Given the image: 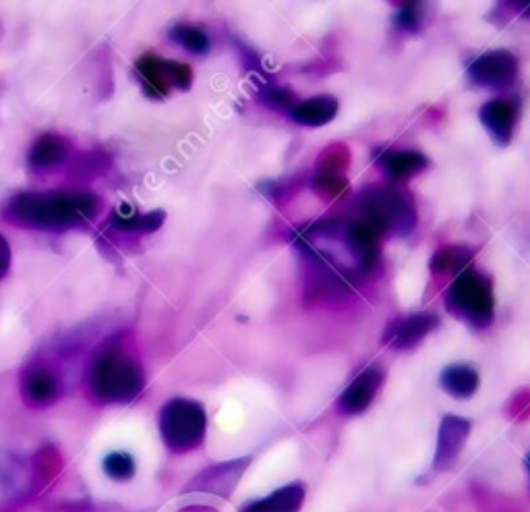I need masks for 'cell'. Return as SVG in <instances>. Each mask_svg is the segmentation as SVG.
I'll return each instance as SVG.
<instances>
[{"instance_id": "1", "label": "cell", "mask_w": 530, "mask_h": 512, "mask_svg": "<svg viewBox=\"0 0 530 512\" xmlns=\"http://www.w3.org/2000/svg\"><path fill=\"white\" fill-rule=\"evenodd\" d=\"M100 199L87 191L17 193L3 208L7 222L38 231H63L90 224Z\"/></svg>"}, {"instance_id": "2", "label": "cell", "mask_w": 530, "mask_h": 512, "mask_svg": "<svg viewBox=\"0 0 530 512\" xmlns=\"http://www.w3.org/2000/svg\"><path fill=\"white\" fill-rule=\"evenodd\" d=\"M145 378L139 363L121 345L106 343L90 369V392L98 403L127 405L143 392Z\"/></svg>"}, {"instance_id": "3", "label": "cell", "mask_w": 530, "mask_h": 512, "mask_svg": "<svg viewBox=\"0 0 530 512\" xmlns=\"http://www.w3.org/2000/svg\"><path fill=\"white\" fill-rule=\"evenodd\" d=\"M365 222L379 235L406 237L417 226V206L412 195L398 187H367L359 193Z\"/></svg>"}, {"instance_id": "4", "label": "cell", "mask_w": 530, "mask_h": 512, "mask_svg": "<svg viewBox=\"0 0 530 512\" xmlns=\"http://www.w3.org/2000/svg\"><path fill=\"white\" fill-rule=\"evenodd\" d=\"M446 309L473 328H487L493 322L495 297L489 276L475 268H464L446 293Z\"/></svg>"}, {"instance_id": "5", "label": "cell", "mask_w": 530, "mask_h": 512, "mask_svg": "<svg viewBox=\"0 0 530 512\" xmlns=\"http://www.w3.org/2000/svg\"><path fill=\"white\" fill-rule=\"evenodd\" d=\"M205 430H208V415L199 403L189 398H174L160 411V434L172 452L197 448L205 438Z\"/></svg>"}, {"instance_id": "6", "label": "cell", "mask_w": 530, "mask_h": 512, "mask_svg": "<svg viewBox=\"0 0 530 512\" xmlns=\"http://www.w3.org/2000/svg\"><path fill=\"white\" fill-rule=\"evenodd\" d=\"M135 77L139 79L147 98L162 100L172 88L189 90L193 83V71L189 65L164 61L160 56L147 52L135 63Z\"/></svg>"}, {"instance_id": "7", "label": "cell", "mask_w": 530, "mask_h": 512, "mask_svg": "<svg viewBox=\"0 0 530 512\" xmlns=\"http://www.w3.org/2000/svg\"><path fill=\"white\" fill-rule=\"evenodd\" d=\"M468 81L483 90H506L518 77V59L510 50H489L468 65Z\"/></svg>"}, {"instance_id": "8", "label": "cell", "mask_w": 530, "mask_h": 512, "mask_svg": "<svg viewBox=\"0 0 530 512\" xmlns=\"http://www.w3.org/2000/svg\"><path fill=\"white\" fill-rule=\"evenodd\" d=\"M473 423L458 415H446L439 423L437 446L433 457V471H448L466 446Z\"/></svg>"}, {"instance_id": "9", "label": "cell", "mask_w": 530, "mask_h": 512, "mask_svg": "<svg viewBox=\"0 0 530 512\" xmlns=\"http://www.w3.org/2000/svg\"><path fill=\"white\" fill-rule=\"evenodd\" d=\"M518 112H520V104L516 98H497L481 106L479 119L483 127L487 129V133L493 137L495 144L508 146L514 135Z\"/></svg>"}, {"instance_id": "10", "label": "cell", "mask_w": 530, "mask_h": 512, "mask_svg": "<svg viewBox=\"0 0 530 512\" xmlns=\"http://www.w3.org/2000/svg\"><path fill=\"white\" fill-rule=\"evenodd\" d=\"M439 326V320L431 311L423 314H412L408 318H400L392 322L384 334V343L396 351L415 349L421 340L431 334Z\"/></svg>"}, {"instance_id": "11", "label": "cell", "mask_w": 530, "mask_h": 512, "mask_svg": "<svg viewBox=\"0 0 530 512\" xmlns=\"http://www.w3.org/2000/svg\"><path fill=\"white\" fill-rule=\"evenodd\" d=\"M381 382H384V374H381V369L377 365L367 367L365 372H361L355 380H352L346 386V390L340 394L338 409L344 415H361V413H365L371 407Z\"/></svg>"}, {"instance_id": "12", "label": "cell", "mask_w": 530, "mask_h": 512, "mask_svg": "<svg viewBox=\"0 0 530 512\" xmlns=\"http://www.w3.org/2000/svg\"><path fill=\"white\" fill-rule=\"evenodd\" d=\"M249 463H251V459H237V461H228V463L205 469L201 475H197L193 479L189 490L208 492V494H216V496H230V492L234 490V486H237L239 479L243 477Z\"/></svg>"}, {"instance_id": "13", "label": "cell", "mask_w": 530, "mask_h": 512, "mask_svg": "<svg viewBox=\"0 0 530 512\" xmlns=\"http://www.w3.org/2000/svg\"><path fill=\"white\" fill-rule=\"evenodd\" d=\"M58 380L50 372V367L42 363H34L32 367H27L21 378V394L25 398V403L29 407H48L58 398Z\"/></svg>"}, {"instance_id": "14", "label": "cell", "mask_w": 530, "mask_h": 512, "mask_svg": "<svg viewBox=\"0 0 530 512\" xmlns=\"http://www.w3.org/2000/svg\"><path fill=\"white\" fill-rule=\"evenodd\" d=\"M379 239L381 235L365 220L352 222L346 226L344 243L359 258L361 272H369L375 268L379 260Z\"/></svg>"}, {"instance_id": "15", "label": "cell", "mask_w": 530, "mask_h": 512, "mask_svg": "<svg viewBox=\"0 0 530 512\" xmlns=\"http://www.w3.org/2000/svg\"><path fill=\"white\" fill-rule=\"evenodd\" d=\"M71 144L56 133H46L34 141L32 150L27 154V164L32 170H48L56 168L69 160Z\"/></svg>"}, {"instance_id": "16", "label": "cell", "mask_w": 530, "mask_h": 512, "mask_svg": "<svg viewBox=\"0 0 530 512\" xmlns=\"http://www.w3.org/2000/svg\"><path fill=\"white\" fill-rule=\"evenodd\" d=\"M338 100L330 94H319L309 100L297 102L290 108V119L303 127L330 125L338 115Z\"/></svg>"}, {"instance_id": "17", "label": "cell", "mask_w": 530, "mask_h": 512, "mask_svg": "<svg viewBox=\"0 0 530 512\" xmlns=\"http://www.w3.org/2000/svg\"><path fill=\"white\" fill-rule=\"evenodd\" d=\"M164 220H166V214L162 210L141 214L131 206H123L112 212L110 226L114 231L129 233V235H147V233H156L164 224Z\"/></svg>"}, {"instance_id": "18", "label": "cell", "mask_w": 530, "mask_h": 512, "mask_svg": "<svg viewBox=\"0 0 530 512\" xmlns=\"http://www.w3.org/2000/svg\"><path fill=\"white\" fill-rule=\"evenodd\" d=\"M305 502L303 483H288V486L272 492L261 500L247 504L241 512H299Z\"/></svg>"}, {"instance_id": "19", "label": "cell", "mask_w": 530, "mask_h": 512, "mask_svg": "<svg viewBox=\"0 0 530 512\" xmlns=\"http://www.w3.org/2000/svg\"><path fill=\"white\" fill-rule=\"evenodd\" d=\"M377 162L386 170V175L392 181H404L415 177L427 166L425 154L417 150H390L386 154H379Z\"/></svg>"}, {"instance_id": "20", "label": "cell", "mask_w": 530, "mask_h": 512, "mask_svg": "<svg viewBox=\"0 0 530 512\" xmlns=\"http://www.w3.org/2000/svg\"><path fill=\"white\" fill-rule=\"evenodd\" d=\"M439 384L450 396L464 401V398H470L479 390V374L475 367L466 363H454L441 372Z\"/></svg>"}, {"instance_id": "21", "label": "cell", "mask_w": 530, "mask_h": 512, "mask_svg": "<svg viewBox=\"0 0 530 512\" xmlns=\"http://www.w3.org/2000/svg\"><path fill=\"white\" fill-rule=\"evenodd\" d=\"M170 40L183 46L187 52L193 54H208L210 52V38L205 34L201 27L179 23L174 25L170 30Z\"/></svg>"}, {"instance_id": "22", "label": "cell", "mask_w": 530, "mask_h": 512, "mask_svg": "<svg viewBox=\"0 0 530 512\" xmlns=\"http://www.w3.org/2000/svg\"><path fill=\"white\" fill-rule=\"evenodd\" d=\"M470 262V249L466 247H444L439 249L431 260V272L444 274V272H462L468 268Z\"/></svg>"}, {"instance_id": "23", "label": "cell", "mask_w": 530, "mask_h": 512, "mask_svg": "<svg viewBox=\"0 0 530 512\" xmlns=\"http://www.w3.org/2000/svg\"><path fill=\"white\" fill-rule=\"evenodd\" d=\"M102 469L114 481H129L135 475V459L129 452H110Z\"/></svg>"}, {"instance_id": "24", "label": "cell", "mask_w": 530, "mask_h": 512, "mask_svg": "<svg viewBox=\"0 0 530 512\" xmlns=\"http://www.w3.org/2000/svg\"><path fill=\"white\" fill-rule=\"evenodd\" d=\"M259 100L265 104V106H270V108H276V110H284L294 106V96L292 92L284 90V88H278V85H272V83H263L261 88H259Z\"/></svg>"}, {"instance_id": "25", "label": "cell", "mask_w": 530, "mask_h": 512, "mask_svg": "<svg viewBox=\"0 0 530 512\" xmlns=\"http://www.w3.org/2000/svg\"><path fill=\"white\" fill-rule=\"evenodd\" d=\"M313 189L326 197H334L346 189V181L338 173H317L313 179Z\"/></svg>"}, {"instance_id": "26", "label": "cell", "mask_w": 530, "mask_h": 512, "mask_svg": "<svg viewBox=\"0 0 530 512\" xmlns=\"http://www.w3.org/2000/svg\"><path fill=\"white\" fill-rule=\"evenodd\" d=\"M396 27L402 32H419V27H421V7L419 3H408L406 7L400 9V13L396 15L394 19Z\"/></svg>"}, {"instance_id": "27", "label": "cell", "mask_w": 530, "mask_h": 512, "mask_svg": "<svg viewBox=\"0 0 530 512\" xmlns=\"http://www.w3.org/2000/svg\"><path fill=\"white\" fill-rule=\"evenodd\" d=\"M11 268V245L7 243L5 235L0 233V280L9 274Z\"/></svg>"}, {"instance_id": "28", "label": "cell", "mask_w": 530, "mask_h": 512, "mask_svg": "<svg viewBox=\"0 0 530 512\" xmlns=\"http://www.w3.org/2000/svg\"><path fill=\"white\" fill-rule=\"evenodd\" d=\"M524 467H526V471H528V475H530V452L524 457Z\"/></svg>"}, {"instance_id": "29", "label": "cell", "mask_w": 530, "mask_h": 512, "mask_svg": "<svg viewBox=\"0 0 530 512\" xmlns=\"http://www.w3.org/2000/svg\"><path fill=\"white\" fill-rule=\"evenodd\" d=\"M522 15H524V17H530V3H524V9H522Z\"/></svg>"}]
</instances>
